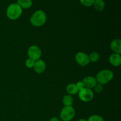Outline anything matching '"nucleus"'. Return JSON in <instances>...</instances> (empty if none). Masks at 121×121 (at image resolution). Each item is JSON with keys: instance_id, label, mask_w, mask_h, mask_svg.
I'll list each match as a JSON object with an SVG mask.
<instances>
[{"instance_id": "6", "label": "nucleus", "mask_w": 121, "mask_h": 121, "mask_svg": "<svg viewBox=\"0 0 121 121\" xmlns=\"http://www.w3.org/2000/svg\"><path fill=\"white\" fill-rule=\"evenodd\" d=\"M28 56L30 59L37 61L39 60L41 56V50L37 46L33 45L30 46L28 50Z\"/></svg>"}, {"instance_id": "9", "label": "nucleus", "mask_w": 121, "mask_h": 121, "mask_svg": "<svg viewBox=\"0 0 121 121\" xmlns=\"http://www.w3.org/2000/svg\"><path fill=\"white\" fill-rule=\"evenodd\" d=\"M33 69L37 73L40 74V73H43L46 69V63L43 60L39 59L35 61Z\"/></svg>"}, {"instance_id": "19", "label": "nucleus", "mask_w": 121, "mask_h": 121, "mask_svg": "<svg viewBox=\"0 0 121 121\" xmlns=\"http://www.w3.org/2000/svg\"><path fill=\"white\" fill-rule=\"evenodd\" d=\"M35 61L34 60H32V59L28 58V59L26 60V67L28 68H33L35 64Z\"/></svg>"}, {"instance_id": "18", "label": "nucleus", "mask_w": 121, "mask_h": 121, "mask_svg": "<svg viewBox=\"0 0 121 121\" xmlns=\"http://www.w3.org/2000/svg\"><path fill=\"white\" fill-rule=\"evenodd\" d=\"M82 5L85 7H91L93 5L95 0H79Z\"/></svg>"}, {"instance_id": "20", "label": "nucleus", "mask_w": 121, "mask_h": 121, "mask_svg": "<svg viewBox=\"0 0 121 121\" xmlns=\"http://www.w3.org/2000/svg\"><path fill=\"white\" fill-rule=\"evenodd\" d=\"M93 88H94V91H95L96 93H99L103 91V86L99 83H97Z\"/></svg>"}, {"instance_id": "12", "label": "nucleus", "mask_w": 121, "mask_h": 121, "mask_svg": "<svg viewBox=\"0 0 121 121\" xmlns=\"http://www.w3.org/2000/svg\"><path fill=\"white\" fill-rule=\"evenodd\" d=\"M17 3L22 9H28L33 5L32 0H18Z\"/></svg>"}, {"instance_id": "10", "label": "nucleus", "mask_w": 121, "mask_h": 121, "mask_svg": "<svg viewBox=\"0 0 121 121\" xmlns=\"http://www.w3.org/2000/svg\"><path fill=\"white\" fill-rule=\"evenodd\" d=\"M111 48L114 53L120 54L121 53V40L120 39H115L111 42Z\"/></svg>"}, {"instance_id": "1", "label": "nucleus", "mask_w": 121, "mask_h": 121, "mask_svg": "<svg viewBox=\"0 0 121 121\" xmlns=\"http://www.w3.org/2000/svg\"><path fill=\"white\" fill-rule=\"evenodd\" d=\"M47 16L43 10H37L34 12L31 16L30 21V23L35 27H41L46 22Z\"/></svg>"}, {"instance_id": "16", "label": "nucleus", "mask_w": 121, "mask_h": 121, "mask_svg": "<svg viewBox=\"0 0 121 121\" xmlns=\"http://www.w3.org/2000/svg\"><path fill=\"white\" fill-rule=\"evenodd\" d=\"M89 59L90 62H97L100 59V56L97 52H92L89 55Z\"/></svg>"}, {"instance_id": "4", "label": "nucleus", "mask_w": 121, "mask_h": 121, "mask_svg": "<svg viewBox=\"0 0 121 121\" xmlns=\"http://www.w3.org/2000/svg\"><path fill=\"white\" fill-rule=\"evenodd\" d=\"M75 116V110L70 106H65L63 108L60 113V117L63 121H70L73 119Z\"/></svg>"}, {"instance_id": "22", "label": "nucleus", "mask_w": 121, "mask_h": 121, "mask_svg": "<svg viewBox=\"0 0 121 121\" xmlns=\"http://www.w3.org/2000/svg\"><path fill=\"white\" fill-rule=\"evenodd\" d=\"M49 121H59V119H58L57 118H56V117H53V118H52L50 119Z\"/></svg>"}, {"instance_id": "23", "label": "nucleus", "mask_w": 121, "mask_h": 121, "mask_svg": "<svg viewBox=\"0 0 121 121\" xmlns=\"http://www.w3.org/2000/svg\"><path fill=\"white\" fill-rule=\"evenodd\" d=\"M78 121H87V119H79Z\"/></svg>"}, {"instance_id": "11", "label": "nucleus", "mask_w": 121, "mask_h": 121, "mask_svg": "<svg viewBox=\"0 0 121 121\" xmlns=\"http://www.w3.org/2000/svg\"><path fill=\"white\" fill-rule=\"evenodd\" d=\"M109 62L115 67L119 66L121 64V57L119 54L113 53L111 54L109 57Z\"/></svg>"}, {"instance_id": "21", "label": "nucleus", "mask_w": 121, "mask_h": 121, "mask_svg": "<svg viewBox=\"0 0 121 121\" xmlns=\"http://www.w3.org/2000/svg\"><path fill=\"white\" fill-rule=\"evenodd\" d=\"M76 87H78L79 91H80V90H82V89L85 88V86H84V84L82 82V81L78 82L76 84Z\"/></svg>"}, {"instance_id": "2", "label": "nucleus", "mask_w": 121, "mask_h": 121, "mask_svg": "<svg viewBox=\"0 0 121 121\" xmlns=\"http://www.w3.org/2000/svg\"><path fill=\"white\" fill-rule=\"evenodd\" d=\"M22 13V9L19 5L17 3H13L7 7L6 15L10 20H15L20 17Z\"/></svg>"}, {"instance_id": "14", "label": "nucleus", "mask_w": 121, "mask_h": 121, "mask_svg": "<svg viewBox=\"0 0 121 121\" xmlns=\"http://www.w3.org/2000/svg\"><path fill=\"white\" fill-rule=\"evenodd\" d=\"M66 91L70 95H74L79 92L78 87H76V84H69L66 87Z\"/></svg>"}, {"instance_id": "15", "label": "nucleus", "mask_w": 121, "mask_h": 121, "mask_svg": "<svg viewBox=\"0 0 121 121\" xmlns=\"http://www.w3.org/2000/svg\"><path fill=\"white\" fill-rule=\"evenodd\" d=\"M73 103V99L72 96L70 95H65L63 98V104L65 106H72Z\"/></svg>"}, {"instance_id": "8", "label": "nucleus", "mask_w": 121, "mask_h": 121, "mask_svg": "<svg viewBox=\"0 0 121 121\" xmlns=\"http://www.w3.org/2000/svg\"><path fill=\"white\" fill-rule=\"evenodd\" d=\"M82 82L83 83L84 86L85 87L88 89H92L95 87L96 85L98 83H97L96 79L95 78H93L92 76H86L83 79Z\"/></svg>"}, {"instance_id": "3", "label": "nucleus", "mask_w": 121, "mask_h": 121, "mask_svg": "<svg viewBox=\"0 0 121 121\" xmlns=\"http://www.w3.org/2000/svg\"><path fill=\"white\" fill-rule=\"evenodd\" d=\"M113 78V73L109 69H105L100 71L97 74L96 79L98 83L105 85L109 82Z\"/></svg>"}, {"instance_id": "5", "label": "nucleus", "mask_w": 121, "mask_h": 121, "mask_svg": "<svg viewBox=\"0 0 121 121\" xmlns=\"http://www.w3.org/2000/svg\"><path fill=\"white\" fill-rule=\"evenodd\" d=\"M79 98L82 101L85 102H90L93 99L94 97V93L93 91L91 89L85 88L82 89V90L79 91Z\"/></svg>"}, {"instance_id": "17", "label": "nucleus", "mask_w": 121, "mask_h": 121, "mask_svg": "<svg viewBox=\"0 0 121 121\" xmlns=\"http://www.w3.org/2000/svg\"><path fill=\"white\" fill-rule=\"evenodd\" d=\"M87 121H104V118L100 115H93L91 116Z\"/></svg>"}, {"instance_id": "7", "label": "nucleus", "mask_w": 121, "mask_h": 121, "mask_svg": "<svg viewBox=\"0 0 121 121\" xmlns=\"http://www.w3.org/2000/svg\"><path fill=\"white\" fill-rule=\"evenodd\" d=\"M77 63L82 66H85L90 63L89 56L83 52H78L75 56Z\"/></svg>"}, {"instance_id": "13", "label": "nucleus", "mask_w": 121, "mask_h": 121, "mask_svg": "<svg viewBox=\"0 0 121 121\" xmlns=\"http://www.w3.org/2000/svg\"><path fill=\"white\" fill-rule=\"evenodd\" d=\"M93 5L96 11H102L105 8V3L104 0H95Z\"/></svg>"}]
</instances>
